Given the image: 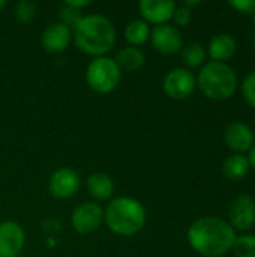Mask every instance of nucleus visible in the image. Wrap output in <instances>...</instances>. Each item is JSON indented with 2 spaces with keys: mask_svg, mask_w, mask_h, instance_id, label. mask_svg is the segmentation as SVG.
<instances>
[{
  "mask_svg": "<svg viewBox=\"0 0 255 257\" xmlns=\"http://www.w3.org/2000/svg\"><path fill=\"white\" fill-rule=\"evenodd\" d=\"M191 247L207 257H219L233 248L236 241L234 229L216 217H204L192 223L188 230Z\"/></svg>",
  "mask_w": 255,
  "mask_h": 257,
  "instance_id": "1",
  "label": "nucleus"
},
{
  "mask_svg": "<svg viewBox=\"0 0 255 257\" xmlns=\"http://www.w3.org/2000/svg\"><path fill=\"white\" fill-rule=\"evenodd\" d=\"M74 41L83 53L102 57L116 44L114 24L104 15H86L74 29Z\"/></svg>",
  "mask_w": 255,
  "mask_h": 257,
  "instance_id": "2",
  "label": "nucleus"
},
{
  "mask_svg": "<svg viewBox=\"0 0 255 257\" xmlns=\"http://www.w3.org/2000/svg\"><path fill=\"white\" fill-rule=\"evenodd\" d=\"M104 221L113 233L134 236L146 224V209L132 197H117L104 211Z\"/></svg>",
  "mask_w": 255,
  "mask_h": 257,
  "instance_id": "3",
  "label": "nucleus"
},
{
  "mask_svg": "<svg viewBox=\"0 0 255 257\" xmlns=\"http://www.w3.org/2000/svg\"><path fill=\"white\" fill-rule=\"evenodd\" d=\"M198 84L206 96L213 99H225L234 93L237 75L230 65L212 60L201 68L198 74Z\"/></svg>",
  "mask_w": 255,
  "mask_h": 257,
  "instance_id": "4",
  "label": "nucleus"
},
{
  "mask_svg": "<svg viewBox=\"0 0 255 257\" xmlns=\"http://www.w3.org/2000/svg\"><path fill=\"white\" fill-rule=\"evenodd\" d=\"M122 80V71L116 60L107 56L95 57L86 69L87 84L98 93L113 92Z\"/></svg>",
  "mask_w": 255,
  "mask_h": 257,
  "instance_id": "5",
  "label": "nucleus"
},
{
  "mask_svg": "<svg viewBox=\"0 0 255 257\" xmlns=\"http://www.w3.org/2000/svg\"><path fill=\"white\" fill-rule=\"evenodd\" d=\"M104 221V211L98 203L84 202L78 205L71 215V224L80 235H89L96 232Z\"/></svg>",
  "mask_w": 255,
  "mask_h": 257,
  "instance_id": "6",
  "label": "nucleus"
},
{
  "mask_svg": "<svg viewBox=\"0 0 255 257\" xmlns=\"http://www.w3.org/2000/svg\"><path fill=\"white\" fill-rule=\"evenodd\" d=\"M80 175L71 167L57 169L48 181V193L56 199H69L80 190Z\"/></svg>",
  "mask_w": 255,
  "mask_h": 257,
  "instance_id": "7",
  "label": "nucleus"
},
{
  "mask_svg": "<svg viewBox=\"0 0 255 257\" xmlns=\"http://www.w3.org/2000/svg\"><path fill=\"white\" fill-rule=\"evenodd\" d=\"M152 45L162 54H176L183 47V36L176 26L159 24L150 33Z\"/></svg>",
  "mask_w": 255,
  "mask_h": 257,
  "instance_id": "8",
  "label": "nucleus"
},
{
  "mask_svg": "<svg viewBox=\"0 0 255 257\" xmlns=\"http://www.w3.org/2000/svg\"><path fill=\"white\" fill-rule=\"evenodd\" d=\"M195 89L194 75L183 68H174L164 78V90L173 99H185Z\"/></svg>",
  "mask_w": 255,
  "mask_h": 257,
  "instance_id": "9",
  "label": "nucleus"
},
{
  "mask_svg": "<svg viewBox=\"0 0 255 257\" xmlns=\"http://www.w3.org/2000/svg\"><path fill=\"white\" fill-rule=\"evenodd\" d=\"M26 242L23 227L15 221L0 223V257H17Z\"/></svg>",
  "mask_w": 255,
  "mask_h": 257,
  "instance_id": "10",
  "label": "nucleus"
},
{
  "mask_svg": "<svg viewBox=\"0 0 255 257\" xmlns=\"http://www.w3.org/2000/svg\"><path fill=\"white\" fill-rule=\"evenodd\" d=\"M72 39V29L66 24L56 21L47 26L41 36V44L48 53H62L65 51Z\"/></svg>",
  "mask_w": 255,
  "mask_h": 257,
  "instance_id": "11",
  "label": "nucleus"
},
{
  "mask_svg": "<svg viewBox=\"0 0 255 257\" xmlns=\"http://www.w3.org/2000/svg\"><path fill=\"white\" fill-rule=\"evenodd\" d=\"M138 8L146 23L159 26L173 18L176 3L173 0H141Z\"/></svg>",
  "mask_w": 255,
  "mask_h": 257,
  "instance_id": "12",
  "label": "nucleus"
},
{
  "mask_svg": "<svg viewBox=\"0 0 255 257\" xmlns=\"http://www.w3.org/2000/svg\"><path fill=\"white\" fill-rule=\"evenodd\" d=\"M230 220L236 229L246 230L255 223V200L249 196H239L230 206Z\"/></svg>",
  "mask_w": 255,
  "mask_h": 257,
  "instance_id": "13",
  "label": "nucleus"
},
{
  "mask_svg": "<svg viewBox=\"0 0 255 257\" xmlns=\"http://www.w3.org/2000/svg\"><path fill=\"white\" fill-rule=\"evenodd\" d=\"M225 142L234 151H248L254 145V133L246 123L233 122L225 130Z\"/></svg>",
  "mask_w": 255,
  "mask_h": 257,
  "instance_id": "14",
  "label": "nucleus"
},
{
  "mask_svg": "<svg viewBox=\"0 0 255 257\" xmlns=\"http://www.w3.org/2000/svg\"><path fill=\"white\" fill-rule=\"evenodd\" d=\"M87 191L93 199L105 202L111 199V196L114 194V182L111 176H108L107 173L96 172L92 173L87 179Z\"/></svg>",
  "mask_w": 255,
  "mask_h": 257,
  "instance_id": "15",
  "label": "nucleus"
},
{
  "mask_svg": "<svg viewBox=\"0 0 255 257\" xmlns=\"http://www.w3.org/2000/svg\"><path fill=\"white\" fill-rule=\"evenodd\" d=\"M116 63L120 68V71L125 72H137L143 68L144 62H146V56L144 53L137 48V47H125L122 50L117 51L116 54Z\"/></svg>",
  "mask_w": 255,
  "mask_h": 257,
  "instance_id": "16",
  "label": "nucleus"
},
{
  "mask_svg": "<svg viewBox=\"0 0 255 257\" xmlns=\"http://www.w3.org/2000/svg\"><path fill=\"white\" fill-rule=\"evenodd\" d=\"M209 53L216 62L228 59L236 53V39L230 33H218L210 41Z\"/></svg>",
  "mask_w": 255,
  "mask_h": 257,
  "instance_id": "17",
  "label": "nucleus"
},
{
  "mask_svg": "<svg viewBox=\"0 0 255 257\" xmlns=\"http://www.w3.org/2000/svg\"><path fill=\"white\" fill-rule=\"evenodd\" d=\"M150 38L149 24L144 20H132L128 23L125 29V39L131 44V47H140L146 44Z\"/></svg>",
  "mask_w": 255,
  "mask_h": 257,
  "instance_id": "18",
  "label": "nucleus"
},
{
  "mask_svg": "<svg viewBox=\"0 0 255 257\" xmlns=\"http://www.w3.org/2000/svg\"><path fill=\"white\" fill-rule=\"evenodd\" d=\"M222 172L230 179H242L249 172V160L242 154L230 155L222 164Z\"/></svg>",
  "mask_w": 255,
  "mask_h": 257,
  "instance_id": "19",
  "label": "nucleus"
},
{
  "mask_svg": "<svg viewBox=\"0 0 255 257\" xmlns=\"http://www.w3.org/2000/svg\"><path fill=\"white\" fill-rule=\"evenodd\" d=\"M183 62L189 66H198L206 59V50L200 42H189L182 48Z\"/></svg>",
  "mask_w": 255,
  "mask_h": 257,
  "instance_id": "20",
  "label": "nucleus"
},
{
  "mask_svg": "<svg viewBox=\"0 0 255 257\" xmlns=\"http://www.w3.org/2000/svg\"><path fill=\"white\" fill-rule=\"evenodd\" d=\"M14 14L17 17V20L23 24H30L36 15V5L30 0H20L15 3L14 8Z\"/></svg>",
  "mask_w": 255,
  "mask_h": 257,
  "instance_id": "21",
  "label": "nucleus"
},
{
  "mask_svg": "<svg viewBox=\"0 0 255 257\" xmlns=\"http://www.w3.org/2000/svg\"><path fill=\"white\" fill-rule=\"evenodd\" d=\"M84 15L81 14V9H77V8H72L71 5H68L66 2L63 3V6L59 9V18H60V23L66 24L69 29H75V26L81 21Z\"/></svg>",
  "mask_w": 255,
  "mask_h": 257,
  "instance_id": "22",
  "label": "nucleus"
},
{
  "mask_svg": "<svg viewBox=\"0 0 255 257\" xmlns=\"http://www.w3.org/2000/svg\"><path fill=\"white\" fill-rule=\"evenodd\" d=\"M233 247L237 257H255V236L242 235L236 238Z\"/></svg>",
  "mask_w": 255,
  "mask_h": 257,
  "instance_id": "23",
  "label": "nucleus"
},
{
  "mask_svg": "<svg viewBox=\"0 0 255 257\" xmlns=\"http://www.w3.org/2000/svg\"><path fill=\"white\" fill-rule=\"evenodd\" d=\"M242 92L245 99L255 107V71L245 77L242 84Z\"/></svg>",
  "mask_w": 255,
  "mask_h": 257,
  "instance_id": "24",
  "label": "nucleus"
},
{
  "mask_svg": "<svg viewBox=\"0 0 255 257\" xmlns=\"http://www.w3.org/2000/svg\"><path fill=\"white\" fill-rule=\"evenodd\" d=\"M173 18H174L177 26H186V24H189V21L192 18V12L186 5H183V6H179L174 9Z\"/></svg>",
  "mask_w": 255,
  "mask_h": 257,
  "instance_id": "25",
  "label": "nucleus"
},
{
  "mask_svg": "<svg viewBox=\"0 0 255 257\" xmlns=\"http://www.w3.org/2000/svg\"><path fill=\"white\" fill-rule=\"evenodd\" d=\"M231 5L242 12H252L255 14V0H231Z\"/></svg>",
  "mask_w": 255,
  "mask_h": 257,
  "instance_id": "26",
  "label": "nucleus"
},
{
  "mask_svg": "<svg viewBox=\"0 0 255 257\" xmlns=\"http://www.w3.org/2000/svg\"><path fill=\"white\" fill-rule=\"evenodd\" d=\"M66 3H68V5H71L72 8H77V9H81V8H84V6L90 5V2H89V0H68Z\"/></svg>",
  "mask_w": 255,
  "mask_h": 257,
  "instance_id": "27",
  "label": "nucleus"
},
{
  "mask_svg": "<svg viewBox=\"0 0 255 257\" xmlns=\"http://www.w3.org/2000/svg\"><path fill=\"white\" fill-rule=\"evenodd\" d=\"M249 164H252L255 169V143L252 145V148H251V154H249Z\"/></svg>",
  "mask_w": 255,
  "mask_h": 257,
  "instance_id": "28",
  "label": "nucleus"
},
{
  "mask_svg": "<svg viewBox=\"0 0 255 257\" xmlns=\"http://www.w3.org/2000/svg\"><path fill=\"white\" fill-rule=\"evenodd\" d=\"M6 6V0H0V11Z\"/></svg>",
  "mask_w": 255,
  "mask_h": 257,
  "instance_id": "29",
  "label": "nucleus"
},
{
  "mask_svg": "<svg viewBox=\"0 0 255 257\" xmlns=\"http://www.w3.org/2000/svg\"><path fill=\"white\" fill-rule=\"evenodd\" d=\"M254 45H255V36H254Z\"/></svg>",
  "mask_w": 255,
  "mask_h": 257,
  "instance_id": "30",
  "label": "nucleus"
}]
</instances>
